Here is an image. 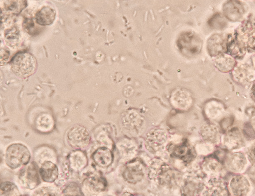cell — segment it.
Here are the masks:
<instances>
[{"label":"cell","mask_w":255,"mask_h":196,"mask_svg":"<svg viewBox=\"0 0 255 196\" xmlns=\"http://www.w3.org/2000/svg\"></svg>","instance_id":"obj_21"},{"label":"cell","mask_w":255,"mask_h":196,"mask_svg":"<svg viewBox=\"0 0 255 196\" xmlns=\"http://www.w3.org/2000/svg\"><path fill=\"white\" fill-rule=\"evenodd\" d=\"M30 158L31 154L29 149L22 144H12L6 149V163L12 169H16L27 164Z\"/></svg>","instance_id":"obj_2"},{"label":"cell","mask_w":255,"mask_h":196,"mask_svg":"<svg viewBox=\"0 0 255 196\" xmlns=\"http://www.w3.org/2000/svg\"><path fill=\"white\" fill-rule=\"evenodd\" d=\"M6 44L11 48L18 47L21 42V35L19 29L16 26L7 28L4 32Z\"/></svg>","instance_id":"obj_9"},{"label":"cell","mask_w":255,"mask_h":196,"mask_svg":"<svg viewBox=\"0 0 255 196\" xmlns=\"http://www.w3.org/2000/svg\"><path fill=\"white\" fill-rule=\"evenodd\" d=\"M3 80H4V76H3L2 72L0 69V88L1 87V86H2V85L3 83Z\"/></svg>","instance_id":"obj_19"},{"label":"cell","mask_w":255,"mask_h":196,"mask_svg":"<svg viewBox=\"0 0 255 196\" xmlns=\"http://www.w3.org/2000/svg\"><path fill=\"white\" fill-rule=\"evenodd\" d=\"M28 164L20 170L19 178L25 187L33 189L40 183L39 177L35 164L33 162Z\"/></svg>","instance_id":"obj_3"},{"label":"cell","mask_w":255,"mask_h":196,"mask_svg":"<svg viewBox=\"0 0 255 196\" xmlns=\"http://www.w3.org/2000/svg\"><path fill=\"white\" fill-rule=\"evenodd\" d=\"M42 179L46 182L52 183L58 177V172L56 165L49 161H45L39 169Z\"/></svg>","instance_id":"obj_6"},{"label":"cell","mask_w":255,"mask_h":196,"mask_svg":"<svg viewBox=\"0 0 255 196\" xmlns=\"http://www.w3.org/2000/svg\"><path fill=\"white\" fill-rule=\"evenodd\" d=\"M249 187L248 180L242 176H236L230 182L231 190L236 196L245 195L249 191Z\"/></svg>","instance_id":"obj_7"},{"label":"cell","mask_w":255,"mask_h":196,"mask_svg":"<svg viewBox=\"0 0 255 196\" xmlns=\"http://www.w3.org/2000/svg\"><path fill=\"white\" fill-rule=\"evenodd\" d=\"M172 154L187 163L190 162L194 158L191 147L186 143L175 146L173 149Z\"/></svg>","instance_id":"obj_11"},{"label":"cell","mask_w":255,"mask_h":196,"mask_svg":"<svg viewBox=\"0 0 255 196\" xmlns=\"http://www.w3.org/2000/svg\"><path fill=\"white\" fill-rule=\"evenodd\" d=\"M1 13V9L0 8V17Z\"/></svg>","instance_id":"obj_20"},{"label":"cell","mask_w":255,"mask_h":196,"mask_svg":"<svg viewBox=\"0 0 255 196\" xmlns=\"http://www.w3.org/2000/svg\"><path fill=\"white\" fill-rule=\"evenodd\" d=\"M23 27L25 31L30 35L36 34L37 28L31 18H25L23 22Z\"/></svg>","instance_id":"obj_17"},{"label":"cell","mask_w":255,"mask_h":196,"mask_svg":"<svg viewBox=\"0 0 255 196\" xmlns=\"http://www.w3.org/2000/svg\"><path fill=\"white\" fill-rule=\"evenodd\" d=\"M55 17V10L50 6H45L37 11L35 15V20L40 26H48L53 23Z\"/></svg>","instance_id":"obj_5"},{"label":"cell","mask_w":255,"mask_h":196,"mask_svg":"<svg viewBox=\"0 0 255 196\" xmlns=\"http://www.w3.org/2000/svg\"><path fill=\"white\" fill-rule=\"evenodd\" d=\"M69 142L74 146L82 147L86 146L89 140L88 133L86 130L81 126L72 128L68 134Z\"/></svg>","instance_id":"obj_4"},{"label":"cell","mask_w":255,"mask_h":196,"mask_svg":"<svg viewBox=\"0 0 255 196\" xmlns=\"http://www.w3.org/2000/svg\"><path fill=\"white\" fill-rule=\"evenodd\" d=\"M202 132V136L206 140L212 141L216 139L217 131L214 127L206 126L203 129Z\"/></svg>","instance_id":"obj_16"},{"label":"cell","mask_w":255,"mask_h":196,"mask_svg":"<svg viewBox=\"0 0 255 196\" xmlns=\"http://www.w3.org/2000/svg\"><path fill=\"white\" fill-rule=\"evenodd\" d=\"M10 58L9 51L4 48L0 49V66L6 64Z\"/></svg>","instance_id":"obj_18"},{"label":"cell","mask_w":255,"mask_h":196,"mask_svg":"<svg viewBox=\"0 0 255 196\" xmlns=\"http://www.w3.org/2000/svg\"><path fill=\"white\" fill-rule=\"evenodd\" d=\"M37 66L36 58L27 52L16 54L11 61V70L21 78H26L33 75L36 71Z\"/></svg>","instance_id":"obj_1"},{"label":"cell","mask_w":255,"mask_h":196,"mask_svg":"<svg viewBox=\"0 0 255 196\" xmlns=\"http://www.w3.org/2000/svg\"><path fill=\"white\" fill-rule=\"evenodd\" d=\"M179 43H183V45H181L183 47V50H188L192 53H195L200 50V43L199 39L194 37L192 38L190 36L187 37L186 35L184 36L183 38H182Z\"/></svg>","instance_id":"obj_13"},{"label":"cell","mask_w":255,"mask_h":196,"mask_svg":"<svg viewBox=\"0 0 255 196\" xmlns=\"http://www.w3.org/2000/svg\"><path fill=\"white\" fill-rule=\"evenodd\" d=\"M246 162L244 155L239 153H234L227 159V165L231 170L239 171L244 168Z\"/></svg>","instance_id":"obj_12"},{"label":"cell","mask_w":255,"mask_h":196,"mask_svg":"<svg viewBox=\"0 0 255 196\" xmlns=\"http://www.w3.org/2000/svg\"><path fill=\"white\" fill-rule=\"evenodd\" d=\"M225 141L227 145H230L229 148L231 149H235L238 146H240L243 143L241 136L240 133L236 130L229 132L226 135Z\"/></svg>","instance_id":"obj_14"},{"label":"cell","mask_w":255,"mask_h":196,"mask_svg":"<svg viewBox=\"0 0 255 196\" xmlns=\"http://www.w3.org/2000/svg\"><path fill=\"white\" fill-rule=\"evenodd\" d=\"M18 194V190L14 183L7 181L0 184V195L14 196Z\"/></svg>","instance_id":"obj_15"},{"label":"cell","mask_w":255,"mask_h":196,"mask_svg":"<svg viewBox=\"0 0 255 196\" xmlns=\"http://www.w3.org/2000/svg\"><path fill=\"white\" fill-rule=\"evenodd\" d=\"M25 0H3L2 8L10 14H18L25 7Z\"/></svg>","instance_id":"obj_10"},{"label":"cell","mask_w":255,"mask_h":196,"mask_svg":"<svg viewBox=\"0 0 255 196\" xmlns=\"http://www.w3.org/2000/svg\"><path fill=\"white\" fill-rule=\"evenodd\" d=\"M94 162L101 167H107L112 163L113 156L110 150L106 147H101L93 155Z\"/></svg>","instance_id":"obj_8"}]
</instances>
